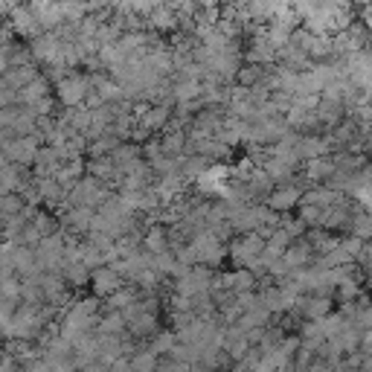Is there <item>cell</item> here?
Here are the masks:
<instances>
[{
	"label": "cell",
	"instance_id": "obj_1",
	"mask_svg": "<svg viewBox=\"0 0 372 372\" xmlns=\"http://www.w3.org/2000/svg\"><path fill=\"white\" fill-rule=\"evenodd\" d=\"M349 235L361 239L364 244L372 242V213H364L361 207L352 213V224H349Z\"/></svg>",
	"mask_w": 372,
	"mask_h": 372
},
{
	"label": "cell",
	"instance_id": "obj_2",
	"mask_svg": "<svg viewBox=\"0 0 372 372\" xmlns=\"http://www.w3.org/2000/svg\"><path fill=\"white\" fill-rule=\"evenodd\" d=\"M334 175V163H332V157H317L308 163V178L312 181H326Z\"/></svg>",
	"mask_w": 372,
	"mask_h": 372
},
{
	"label": "cell",
	"instance_id": "obj_3",
	"mask_svg": "<svg viewBox=\"0 0 372 372\" xmlns=\"http://www.w3.org/2000/svg\"><path fill=\"white\" fill-rule=\"evenodd\" d=\"M305 314L312 317L314 323H317V320H323V317L329 314V300H326V297H317V300H308V305H305Z\"/></svg>",
	"mask_w": 372,
	"mask_h": 372
},
{
	"label": "cell",
	"instance_id": "obj_4",
	"mask_svg": "<svg viewBox=\"0 0 372 372\" xmlns=\"http://www.w3.org/2000/svg\"><path fill=\"white\" fill-rule=\"evenodd\" d=\"M352 323H355L358 329H361V332H372V303H369L367 308H361V312L355 314V320H352Z\"/></svg>",
	"mask_w": 372,
	"mask_h": 372
},
{
	"label": "cell",
	"instance_id": "obj_5",
	"mask_svg": "<svg viewBox=\"0 0 372 372\" xmlns=\"http://www.w3.org/2000/svg\"><path fill=\"white\" fill-rule=\"evenodd\" d=\"M340 247H343V251L349 253L352 259H358V256H361V251H364V242L355 239V235H346V239H340Z\"/></svg>",
	"mask_w": 372,
	"mask_h": 372
},
{
	"label": "cell",
	"instance_id": "obj_6",
	"mask_svg": "<svg viewBox=\"0 0 372 372\" xmlns=\"http://www.w3.org/2000/svg\"><path fill=\"white\" fill-rule=\"evenodd\" d=\"M297 198H300V192L297 189H282V192H277L274 195V207H279V209H285V207H291Z\"/></svg>",
	"mask_w": 372,
	"mask_h": 372
},
{
	"label": "cell",
	"instance_id": "obj_7",
	"mask_svg": "<svg viewBox=\"0 0 372 372\" xmlns=\"http://www.w3.org/2000/svg\"><path fill=\"white\" fill-rule=\"evenodd\" d=\"M308 259V247H291V253H288V265L297 268V265H303Z\"/></svg>",
	"mask_w": 372,
	"mask_h": 372
},
{
	"label": "cell",
	"instance_id": "obj_8",
	"mask_svg": "<svg viewBox=\"0 0 372 372\" xmlns=\"http://www.w3.org/2000/svg\"><path fill=\"white\" fill-rule=\"evenodd\" d=\"M355 262H358V265H361L364 270H367V268L372 265V242H367V244H364V251H361V256H358V259H355Z\"/></svg>",
	"mask_w": 372,
	"mask_h": 372
},
{
	"label": "cell",
	"instance_id": "obj_9",
	"mask_svg": "<svg viewBox=\"0 0 372 372\" xmlns=\"http://www.w3.org/2000/svg\"><path fill=\"white\" fill-rule=\"evenodd\" d=\"M152 367H154V358L152 355H140L137 361H134V369H140V372H152Z\"/></svg>",
	"mask_w": 372,
	"mask_h": 372
},
{
	"label": "cell",
	"instance_id": "obj_10",
	"mask_svg": "<svg viewBox=\"0 0 372 372\" xmlns=\"http://www.w3.org/2000/svg\"><path fill=\"white\" fill-rule=\"evenodd\" d=\"M364 152H369V154H372V131L364 137Z\"/></svg>",
	"mask_w": 372,
	"mask_h": 372
},
{
	"label": "cell",
	"instance_id": "obj_11",
	"mask_svg": "<svg viewBox=\"0 0 372 372\" xmlns=\"http://www.w3.org/2000/svg\"><path fill=\"white\" fill-rule=\"evenodd\" d=\"M364 274H367V288H369V291H372V265H369V268H367V270H364Z\"/></svg>",
	"mask_w": 372,
	"mask_h": 372
}]
</instances>
